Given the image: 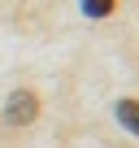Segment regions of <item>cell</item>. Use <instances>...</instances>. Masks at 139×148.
Listing matches in <instances>:
<instances>
[{
    "label": "cell",
    "mask_w": 139,
    "mask_h": 148,
    "mask_svg": "<svg viewBox=\"0 0 139 148\" xmlns=\"http://www.w3.org/2000/svg\"><path fill=\"white\" fill-rule=\"evenodd\" d=\"M117 122L139 135V100H117Z\"/></svg>",
    "instance_id": "7a4b0ae2"
},
{
    "label": "cell",
    "mask_w": 139,
    "mask_h": 148,
    "mask_svg": "<svg viewBox=\"0 0 139 148\" xmlns=\"http://www.w3.org/2000/svg\"><path fill=\"white\" fill-rule=\"evenodd\" d=\"M35 113H39L35 92H13L9 105H5V122H9V126H26V122H35Z\"/></svg>",
    "instance_id": "6da1fadb"
},
{
    "label": "cell",
    "mask_w": 139,
    "mask_h": 148,
    "mask_svg": "<svg viewBox=\"0 0 139 148\" xmlns=\"http://www.w3.org/2000/svg\"><path fill=\"white\" fill-rule=\"evenodd\" d=\"M78 5H83L87 18H109L113 13V0H78Z\"/></svg>",
    "instance_id": "3957f363"
}]
</instances>
